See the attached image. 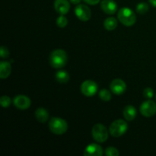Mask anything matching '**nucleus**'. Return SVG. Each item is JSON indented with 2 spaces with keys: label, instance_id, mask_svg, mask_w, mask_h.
<instances>
[{
  "label": "nucleus",
  "instance_id": "1",
  "mask_svg": "<svg viewBox=\"0 0 156 156\" xmlns=\"http://www.w3.org/2000/svg\"><path fill=\"white\" fill-rule=\"evenodd\" d=\"M68 62V55L66 52L61 49L54 50L50 53L49 62L53 68L61 69L65 66Z\"/></svg>",
  "mask_w": 156,
  "mask_h": 156
},
{
  "label": "nucleus",
  "instance_id": "2",
  "mask_svg": "<svg viewBox=\"0 0 156 156\" xmlns=\"http://www.w3.org/2000/svg\"><path fill=\"white\" fill-rule=\"evenodd\" d=\"M117 18L120 22L125 26H132L136 21V17L135 13L131 9L124 7L120 9L117 13Z\"/></svg>",
  "mask_w": 156,
  "mask_h": 156
},
{
  "label": "nucleus",
  "instance_id": "3",
  "mask_svg": "<svg viewBox=\"0 0 156 156\" xmlns=\"http://www.w3.org/2000/svg\"><path fill=\"white\" fill-rule=\"evenodd\" d=\"M49 128L53 133L62 135L68 129V123L64 119L60 117H53L49 121Z\"/></svg>",
  "mask_w": 156,
  "mask_h": 156
},
{
  "label": "nucleus",
  "instance_id": "4",
  "mask_svg": "<svg viewBox=\"0 0 156 156\" xmlns=\"http://www.w3.org/2000/svg\"><path fill=\"white\" fill-rule=\"evenodd\" d=\"M127 129V123L125 120L119 119L111 123L109 128V132L113 137H120L126 133Z\"/></svg>",
  "mask_w": 156,
  "mask_h": 156
},
{
  "label": "nucleus",
  "instance_id": "5",
  "mask_svg": "<svg viewBox=\"0 0 156 156\" xmlns=\"http://www.w3.org/2000/svg\"><path fill=\"white\" fill-rule=\"evenodd\" d=\"M91 135L93 139L98 143H105L108 139V131L105 125L97 123L92 127Z\"/></svg>",
  "mask_w": 156,
  "mask_h": 156
},
{
  "label": "nucleus",
  "instance_id": "6",
  "mask_svg": "<svg viewBox=\"0 0 156 156\" xmlns=\"http://www.w3.org/2000/svg\"><path fill=\"white\" fill-rule=\"evenodd\" d=\"M98 85L94 81L85 80L81 85V91L86 97H92L97 93Z\"/></svg>",
  "mask_w": 156,
  "mask_h": 156
},
{
  "label": "nucleus",
  "instance_id": "7",
  "mask_svg": "<svg viewBox=\"0 0 156 156\" xmlns=\"http://www.w3.org/2000/svg\"><path fill=\"white\" fill-rule=\"evenodd\" d=\"M140 111L144 117H152L156 114V103L152 100L146 101L140 105Z\"/></svg>",
  "mask_w": 156,
  "mask_h": 156
},
{
  "label": "nucleus",
  "instance_id": "8",
  "mask_svg": "<svg viewBox=\"0 0 156 156\" xmlns=\"http://www.w3.org/2000/svg\"><path fill=\"white\" fill-rule=\"evenodd\" d=\"M75 14L82 21H88L91 16V12L89 8L82 4H79L76 6L75 9Z\"/></svg>",
  "mask_w": 156,
  "mask_h": 156
},
{
  "label": "nucleus",
  "instance_id": "9",
  "mask_svg": "<svg viewBox=\"0 0 156 156\" xmlns=\"http://www.w3.org/2000/svg\"><path fill=\"white\" fill-rule=\"evenodd\" d=\"M110 89L116 95H121L126 91V85L122 79H116L110 84Z\"/></svg>",
  "mask_w": 156,
  "mask_h": 156
},
{
  "label": "nucleus",
  "instance_id": "10",
  "mask_svg": "<svg viewBox=\"0 0 156 156\" xmlns=\"http://www.w3.org/2000/svg\"><path fill=\"white\" fill-rule=\"evenodd\" d=\"M13 104L18 109L27 110L31 105V101L27 96L24 94H19L14 98Z\"/></svg>",
  "mask_w": 156,
  "mask_h": 156
},
{
  "label": "nucleus",
  "instance_id": "11",
  "mask_svg": "<svg viewBox=\"0 0 156 156\" xmlns=\"http://www.w3.org/2000/svg\"><path fill=\"white\" fill-rule=\"evenodd\" d=\"M101 9L108 15H114L117 11V5L114 0H102Z\"/></svg>",
  "mask_w": 156,
  "mask_h": 156
},
{
  "label": "nucleus",
  "instance_id": "12",
  "mask_svg": "<svg viewBox=\"0 0 156 156\" xmlns=\"http://www.w3.org/2000/svg\"><path fill=\"white\" fill-rule=\"evenodd\" d=\"M83 155L85 156H101L103 155V149L100 145L91 143L85 148Z\"/></svg>",
  "mask_w": 156,
  "mask_h": 156
},
{
  "label": "nucleus",
  "instance_id": "13",
  "mask_svg": "<svg viewBox=\"0 0 156 156\" xmlns=\"http://www.w3.org/2000/svg\"><path fill=\"white\" fill-rule=\"evenodd\" d=\"M54 9L59 15H66L69 12L70 4L68 0H55Z\"/></svg>",
  "mask_w": 156,
  "mask_h": 156
},
{
  "label": "nucleus",
  "instance_id": "14",
  "mask_svg": "<svg viewBox=\"0 0 156 156\" xmlns=\"http://www.w3.org/2000/svg\"><path fill=\"white\" fill-rule=\"evenodd\" d=\"M12 73V66L8 61H1L0 62V78L7 79Z\"/></svg>",
  "mask_w": 156,
  "mask_h": 156
},
{
  "label": "nucleus",
  "instance_id": "15",
  "mask_svg": "<svg viewBox=\"0 0 156 156\" xmlns=\"http://www.w3.org/2000/svg\"><path fill=\"white\" fill-rule=\"evenodd\" d=\"M137 114L136 109L132 105H127L123 109V117L127 121H132L136 118Z\"/></svg>",
  "mask_w": 156,
  "mask_h": 156
},
{
  "label": "nucleus",
  "instance_id": "16",
  "mask_svg": "<svg viewBox=\"0 0 156 156\" xmlns=\"http://www.w3.org/2000/svg\"><path fill=\"white\" fill-rule=\"evenodd\" d=\"M35 117L41 123H45L49 119V113L44 108H39L35 111Z\"/></svg>",
  "mask_w": 156,
  "mask_h": 156
},
{
  "label": "nucleus",
  "instance_id": "17",
  "mask_svg": "<svg viewBox=\"0 0 156 156\" xmlns=\"http://www.w3.org/2000/svg\"><path fill=\"white\" fill-rule=\"evenodd\" d=\"M56 81L59 83L66 84L69 80V74L65 70H59L55 75Z\"/></svg>",
  "mask_w": 156,
  "mask_h": 156
},
{
  "label": "nucleus",
  "instance_id": "18",
  "mask_svg": "<svg viewBox=\"0 0 156 156\" xmlns=\"http://www.w3.org/2000/svg\"><path fill=\"white\" fill-rule=\"evenodd\" d=\"M104 27L108 30H114L117 27V21L114 17H109L104 21Z\"/></svg>",
  "mask_w": 156,
  "mask_h": 156
},
{
  "label": "nucleus",
  "instance_id": "19",
  "mask_svg": "<svg viewBox=\"0 0 156 156\" xmlns=\"http://www.w3.org/2000/svg\"><path fill=\"white\" fill-rule=\"evenodd\" d=\"M98 95L103 101H111V98H112L111 91H108L106 88L101 90L98 93Z\"/></svg>",
  "mask_w": 156,
  "mask_h": 156
},
{
  "label": "nucleus",
  "instance_id": "20",
  "mask_svg": "<svg viewBox=\"0 0 156 156\" xmlns=\"http://www.w3.org/2000/svg\"><path fill=\"white\" fill-rule=\"evenodd\" d=\"M149 10V5L146 2H140L136 5V12L140 15L147 13Z\"/></svg>",
  "mask_w": 156,
  "mask_h": 156
},
{
  "label": "nucleus",
  "instance_id": "21",
  "mask_svg": "<svg viewBox=\"0 0 156 156\" xmlns=\"http://www.w3.org/2000/svg\"><path fill=\"white\" fill-rule=\"evenodd\" d=\"M56 24L60 28H63L68 24V19L63 15H60V16L58 17L56 19Z\"/></svg>",
  "mask_w": 156,
  "mask_h": 156
},
{
  "label": "nucleus",
  "instance_id": "22",
  "mask_svg": "<svg viewBox=\"0 0 156 156\" xmlns=\"http://www.w3.org/2000/svg\"><path fill=\"white\" fill-rule=\"evenodd\" d=\"M0 104L2 106V108H7L12 104V99L7 95H3L2 96L1 98H0Z\"/></svg>",
  "mask_w": 156,
  "mask_h": 156
},
{
  "label": "nucleus",
  "instance_id": "23",
  "mask_svg": "<svg viewBox=\"0 0 156 156\" xmlns=\"http://www.w3.org/2000/svg\"><path fill=\"white\" fill-rule=\"evenodd\" d=\"M105 154L107 156H118L120 155L117 149L114 147H108L105 150Z\"/></svg>",
  "mask_w": 156,
  "mask_h": 156
},
{
  "label": "nucleus",
  "instance_id": "24",
  "mask_svg": "<svg viewBox=\"0 0 156 156\" xmlns=\"http://www.w3.org/2000/svg\"><path fill=\"white\" fill-rule=\"evenodd\" d=\"M143 96L146 98L151 99L154 96V91L152 88H146L143 91Z\"/></svg>",
  "mask_w": 156,
  "mask_h": 156
},
{
  "label": "nucleus",
  "instance_id": "25",
  "mask_svg": "<svg viewBox=\"0 0 156 156\" xmlns=\"http://www.w3.org/2000/svg\"><path fill=\"white\" fill-rule=\"evenodd\" d=\"M9 56V51L8 50V48L5 46H2L1 50H0V56H1L2 59L5 58H7Z\"/></svg>",
  "mask_w": 156,
  "mask_h": 156
},
{
  "label": "nucleus",
  "instance_id": "26",
  "mask_svg": "<svg viewBox=\"0 0 156 156\" xmlns=\"http://www.w3.org/2000/svg\"><path fill=\"white\" fill-rule=\"evenodd\" d=\"M83 1L88 5H97L101 0H83Z\"/></svg>",
  "mask_w": 156,
  "mask_h": 156
},
{
  "label": "nucleus",
  "instance_id": "27",
  "mask_svg": "<svg viewBox=\"0 0 156 156\" xmlns=\"http://www.w3.org/2000/svg\"><path fill=\"white\" fill-rule=\"evenodd\" d=\"M70 2H71L73 4H75V5H79V3L82 2V0H69Z\"/></svg>",
  "mask_w": 156,
  "mask_h": 156
},
{
  "label": "nucleus",
  "instance_id": "28",
  "mask_svg": "<svg viewBox=\"0 0 156 156\" xmlns=\"http://www.w3.org/2000/svg\"><path fill=\"white\" fill-rule=\"evenodd\" d=\"M149 2L153 7L156 8V0H149Z\"/></svg>",
  "mask_w": 156,
  "mask_h": 156
},
{
  "label": "nucleus",
  "instance_id": "29",
  "mask_svg": "<svg viewBox=\"0 0 156 156\" xmlns=\"http://www.w3.org/2000/svg\"><path fill=\"white\" fill-rule=\"evenodd\" d=\"M155 99H156V94H155Z\"/></svg>",
  "mask_w": 156,
  "mask_h": 156
}]
</instances>
